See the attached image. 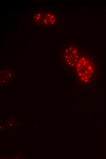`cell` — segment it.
Instances as JSON below:
<instances>
[{"label":"cell","mask_w":106,"mask_h":159,"mask_svg":"<svg viewBox=\"0 0 106 159\" xmlns=\"http://www.w3.org/2000/svg\"><path fill=\"white\" fill-rule=\"evenodd\" d=\"M75 67L78 77L84 83L90 79L94 70L93 60L88 54H81Z\"/></svg>","instance_id":"1"},{"label":"cell","mask_w":106,"mask_h":159,"mask_svg":"<svg viewBox=\"0 0 106 159\" xmlns=\"http://www.w3.org/2000/svg\"><path fill=\"white\" fill-rule=\"evenodd\" d=\"M82 53L80 46L76 43H70L65 47L62 58L64 63L68 67H75Z\"/></svg>","instance_id":"2"},{"label":"cell","mask_w":106,"mask_h":159,"mask_svg":"<svg viewBox=\"0 0 106 159\" xmlns=\"http://www.w3.org/2000/svg\"><path fill=\"white\" fill-rule=\"evenodd\" d=\"M58 14L51 11H44L36 13L33 17L34 21L37 25L50 27L55 25L58 22Z\"/></svg>","instance_id":"3"}]
</instances>
